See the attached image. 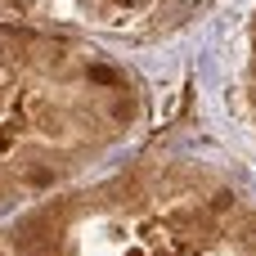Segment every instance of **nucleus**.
I'll list each match as a JSON object with an SVG mask.
<instances>
[{
    "label": "nucleus",
    "mask_w": 256,
    "mask_h": 256,
    "mask_svg": "<svg viewBox=\"0 0 256 256\" xmlns=\"http://www.w3.org/2000/svg\"><path fill=\"white\" fill-rule=\"evenodd\" d=\"M135 256H140V252H135Z\"/></svg>",
    "instance_id": "1"
}]
</instances>
